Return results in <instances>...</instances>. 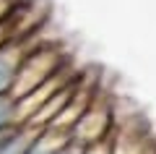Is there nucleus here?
<instances>
[{"mask_svg":"<svg viewBox=\"0 0 156 154\" xmlns=\"http://www.w3.org/2000/svg\"><path fill=\"white\" fill-rule=\"evenodd\" d=\"M62 63H60V55H57V50L52 47H39L34 52H26L21 63V71H18V78L13 84V92L11 97L16 99H23L26 94H31L34 89H39L44 81H50L55 73H60Z\"/></svg>","mask_w":156,"mask_h":154,"instance_id":"obj_1","label":"nucleus"},{"mask_svg":"<svg viewBox=\"0 0 156 154\" xmlns=\"http://www.w3.org/2000/svg\"><path fill=\"white\" fill-rule=\"evenodd\" d=\"M70 138L76 144H81V146H91V144H96V141L109 138V110L91 105L89 110L83 112V118L73 126Z\"/></svg>","mask_w":156,"mask_h":154,"instance_id":"obj_2","label":"nucleus"},{"mask_svg":"<svg viewBox=\"0 0 156 154\" xmlns=\"http://www.w3.org/2000/svg\"><path fill=\"white\" fill-rule=\"evenodd\" d=\"M23 58H26V50L18 39H5L0 44V97L13 92Z\"/></svg>","mask_w":156,"mask_h":154,"instance_id":"obj_3","label":"nucleus"},{"mask_svg":"<svg viewBox=\"0 0 156 154\" xmlns=\"http://www.w3.org/2000/svg\"><path fill=\"white\" fill-rule=\"evenodd\" d=\"M68 141H70V133L57 131V128H42L26 154H57Z\"/></svg>","mask_w":156,"mask_h":154,"instance_id":"obj_4","label":"nucleus"},{"mask_svg":"<svg viewBox=\"0 0 156 154\" xmlns=\"http://www.w3.org/2000/svg\"><path fill=\"white\" fill-rule=\"evenodd\" d=\"M39 131H42V128H34V126H16V131H13L8 146L3 149V154H26Z\"/></svg>","mask_w":156,"mask_h":154,"instance_id":"obj_5","label":"nucleus"},{"mask_svg":"<svg viewBox=\"0 0 156 154\" xmlns=\"http://www.w3.org/2000/svg\"><path fill=\"white\" fill-rule=\"evenodd\" d=\"M11 126H18V107L11 94H3L0 97V131Z\"/></svg>","mask_w":156,"mask_h":154,"instance_id":"obj_6","label":"nucleus"},{"mask_svg":"<svg viewBox=\"0 0 156 154\" xmlns=\"http://www.w3.org/2000/svg\"><path fill=\"white\" fill-rule=\"evenodd\" d=\"M83 154H115V141L104 138V141H96L91 146H83Z\"/></svg>","mask_w":156,"mask_h":154,"instance_id":"obj_7","label":"nucleus"},{"mask_svg":"<svg viewBox=\"0 0 156 154\" xmlns=\"http://www.w3.org/2000/svg\"><path fill=\"white\" fill-rule=\"evenodd\" d=\"M57 154H83V146H81V144H76V141L70 138V141H68V144H65V146H62Z\"/></svg>","mask_w":156,"mask_h":154,"instance_id":"obj_8","label":"nucleus"},{"mask_svg":"<svg viewBox=\"0 0 156 154\" xmlns=\"http://www.w3.org/2000/svg\"><path fill=\"white\" fill-rule=\"evenodd\" d=\"M13 131H16V126H11V128H3V131H0V154H3V149L8 146V141H11Z\"/></svg>","mask_w":156,"mask_h":154,"instance_id":"obj_9","label":"nucleus"},{"mask_svg":"<svg viewBox=\"0 0 156 154\" xmlns=\"http://www.w3.org/2000/svg\"><path fill=\"white\" fill-rule=\"evenodd\" d=\"M143 154H151V152H143Z\"/></svg>","mask_w":156,"mask_h":154,"instance_id":"obj_10","label":"nucleus"}]
</instances>
